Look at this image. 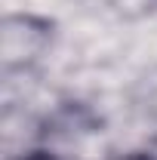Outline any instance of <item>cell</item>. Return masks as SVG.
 <instances>
[{
    "label": "cell",
    "mask_w": 157,
    "mask_h": 160,
    "mask_svg": "<svg viewBox=\"0 0 157 160\" xmlns=\"http://www.w3.org/2000/svg\"><path fill=\"white\" fill-rule=\"evenodd\" d=\"M126 160H157V157H151V154H133V157H126Z\"/></svg>",
    "instance_id": "cell-1"
},
{
    "label": "cell",
    "mask_w": 157,
    "mask_h": 160,
    "mask_svg": "<svg viewBox=\"0 0 157 160\" xmlns=\"http://www.w3.org/2000/svg\"><path fill=\"white\" fill-rule=\"evenodd\" d=\"M25 160H49L46 154H31V157H25Z\"/></svg>",
    "instance_id": "cell-2"
}]
</instances>
